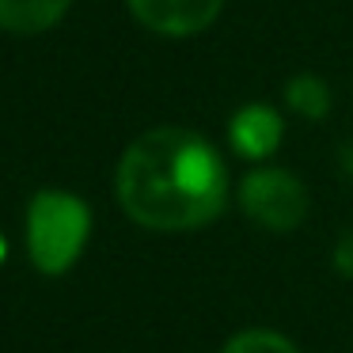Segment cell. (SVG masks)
<instances>
[{
  "label": "cell",
  "mask_w": 353,
  "mask_h": 353,
  "mask_svg": "<svg viewBox=\"0 0 353 353\" xmlns=\"http://www.w3.org/2000/svg\"><path fill=\"white\" fill-rule=\"evenodd\" d=\"M118 201L152 232H190L216 221L228 201V171L205 137L190 130H148L118 163Z\"/></svg>",
  "instance_id": "1"
},
{
  "label": "cell",
  "mask_w": 353,
  "mask_h": 353,
  "mask_svg": "<svg viewBox=\"0 0 353 353\" xmlns=\"http://www.w3.org/2000/svg\"><path fill=\"white\" fill-rule=\"evenodd\" d=\"M330 262H334V270H338L342 277H353V228H345L342 236H338Z\"/></svg>",
  "instance_id": "9"
},
{
  "label": "cell",
  "mask_w": 353,
  "mask_h": 353,
  "mask_svg": "<svg viewBox=\"0 0 353 353\" xmlns=\"http://www.w3.org/2000/svg\"><path fill=\"white\" fill-rule=\"evenodd\" d=\"M224 0H130V12L156 34L186 39L198 34L221 16Z\"/></svg>",
  "instance_id": "4"
},
{
  "label": "cell",
  "mask_w": 353,
  "mask_h": 353,
  "mask_svg": "<svg viewBox=\"0 0 353 353\" xmlns=\"http://www.w3.org/2000/svg\"><path fill=\"white\" fill-rule=\"evenodd\" d=\"M342 168L353 175V145H345V148H342Z\"/></svg>",
  "instance_id": "10"
},
{
  "label": "cell",
  "mask_w": 353,
  "mask_h": 353,
  "mask_svg": "<svg viewBox=\"0 0 353 353\" xmlns=\"http://www.w3.org/2000/svg\"><path fill=\"white\" fill-rule=\"evenodd\" d=\"M224 353H300V350L274 330H239L236 338H228Z\"/></svg>",
  "instance_id": "8"
},
{
  "label": "cell",
  "mask_w": 353,
  "mask_h": 353,
  "mask_svg": "<svg viewBox=\"0 0 353 353\" xmlns=\"http://www.w3.org/2000/svg\"><path fill=\"white\" fill-rule=\"evenodd\" d=\"M72 0H0V31L39 34L50 31L69 12Z\"/></svg>",
  "instance_id": "6"
},
{
  "label": "cell",
  "mask_w": 353,
  "mask_h": 353,
  "mask_svg": "<svg viewBox=\"0 0 353 353\" xmlns=\"http://www.w3.org/2000/svg\"><path fill=\"white\" fill-rule=\"evenodd\" d=\"M281 114H277L274 107H262V103H251V107L236 110V118H232L228 125V137L232 145H236L239 156H247V160H266L270 152H277V145H281Z\"/></svg>",
  "instance_id": "5"
},
{
  "label": "cell",
  "mask_w": 353,
  "mask_h": 353,
  "mask_svg": "<svg viewBox=\"0 0 353 353\" xmlns=\"http://www.w3.org/2000/svg\"><path fill=\"white\" fill-rule=\"evenodd\" d=\"M239 205L254 224L270 232H292L307 216V190L281 168H262L239 183Z\"/></svg>",
  "instance_id": "3"
},
{
  "label": "cell",
  "mask_w": 353,
  "mask_h": 353,
  "mask_svg": "<svg viewBox=\"0 0 353 353\" xmlns=\"http://www.w3.org/2000/svg\"><path fill=\"white\" fill-rule=\"evenodd\" d=\"M92 232L88 205L69 190H39L27 205V251L42 274L72 270Z\"/></svg>",
  "instance_id": "2"
},
{
  "label": "cell",
  "mask_w": 353,
  "mask_h": 353,
  "mask_svg": "<svg viewBox=\"0 0 353 353\" xmlns=\"http://www.w3.org/2000/svg\"><path fill=\"white\" fill-rule=\"evenodd\" d=\"M285 99H289V107L304 118H323L330 110L327 84H323L319 77H307V72L304 77H292L289 84H285Z\"/></svg>",
  "instance_id": "7"
},
{
  "label": "cell",
  "mask_w": 353,
  "mask_h": 353,
  "mask_svg": "<svg viewBox=\"0 0 353 353\" xmlns=\"http://www.w3.org/2000/svg\"><path fill=\"white\" fill-rule=\"evenodd\" d=\"M4 259H8V239L0 236V266H4Z\"/></svg>",
  "instance_id": "11"
}]
</instances>
